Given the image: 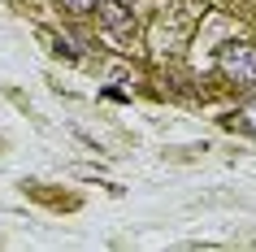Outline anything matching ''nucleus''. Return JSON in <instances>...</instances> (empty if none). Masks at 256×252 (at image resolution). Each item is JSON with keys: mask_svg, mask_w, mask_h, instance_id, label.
<instances>
[{"mask_svg": "<svg viewBox=\"0 0 256 252\" xmlns=\"http://www.w3.org/2000/svg\"><path fill=\"white\" fill-rule=\"evenodd\" d=\"M217 66L226 79H234L239 87H252L256 83V48L252 44H226L222 53H217Z\"/></svg>", "mask_w": 256, "mask_h": 252, "instance_id": "f257e3e1", "label": "nucleus"}, {"mask_svg": "<svg viewBox=\"0 0 256 252\" xmlns=\"http://www.w3.org/2000/svg\"><path fill=\"white\" fill-rule=\"evenodd\" d=\"M96 14H100V22H104V27L113 31L118 40H126V35L135 31V18L126 14V9H122L118 0H96Z\"/></svg>", "mask_w": 256, "mask_h": 252, "instance_id": "f03ea898", "label": "nucleus"}, {"mask_svg": "<svg viewBox=\"0 0 256 252\" xmlns=\"http://www.w3.org/2000/svg\"><path fill=\"white\" fill-rule=\"evenodd\" d=\"M234 126H239V131H248V135H256V105H243L239 113H234Z\"/></svg>", "mask_w": 256, "mask_h": 252, "instance_id": "7ed1b4c3", "label": "nucleus"}, {"mask_svg": "<svg viewBox=\"0 0 256 252\" xmlns=\"http://www.w3.org/2000/svg\"><path fill=\"white\" fill-rule=\"evenodd\" d=\"M61 5H66V9H74V14H87V9H92V0H61Z\"/></svg>", "mask_w": 256, "mask_h": 252, "instance_id": "20e7f679", "label": "nucleus"}]
</instances>
